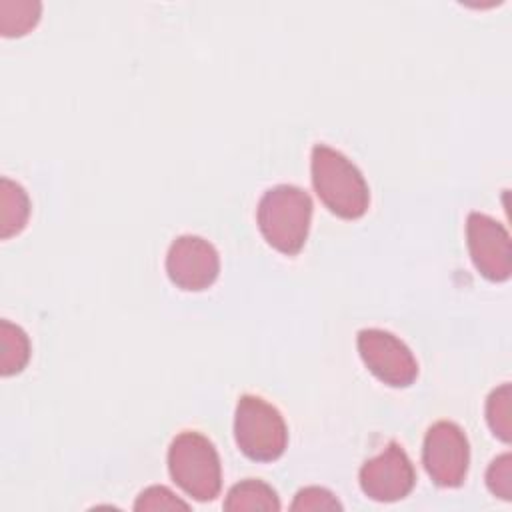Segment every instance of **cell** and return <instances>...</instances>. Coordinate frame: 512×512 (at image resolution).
<instances>
[{"label": "cell", "instance_id": "6da1fadb", "mask_svg": "<svg viewBox=\"0 0 512 512\" xmlns=\"http://www.w3.org/2000/svg\"><path fill=\"white\" fill-rule=\"evenodd\" d=\"M310 170L314 190L332 214L344 220H356L366 214L370 190L350 158L326 144H316L312 148Z\"/></svg>", "mask_w": 512, "mask_h": 512}, {"label": "cell", "instance_id": "7a4b0ae2", "mask_svg": "<svg viewBox=\"0 0 512 512\" xmlns=\"http://www.w3.org/2000/svg\"><path fill=\"white\" fill-rule=\"evenodd\" d=\"M258 228L264 240L282 254L294 256L302 250L310 220L312 198L294 184H276L268 188L256 208Z\"/></svg>", "mask_w": 512, "mask_h": 512}, {"label": "cell", "instance_id": "3957f363", "mask_svg": "<svg viewBox=\"0 0 512 512\" xmlns=\"http://www.w3.org/2000/svg\"><path fill=\"white\" fill-rule=\"evenodd\" d=\"M172 480L194 500L210 502L222 488V468L214 444L196 430L174 436L168 448Z\"/></svg>", "mask_w": 512, "mask_h": 512}, {"label": "cell", "instance_id": "277c9868", "mask_svg": "<svg viewBox=\"0 0 512 512\" xmlns=\"http://www.w3.org/2000/svg\"><path fill=\"white\" fill-rule=\"evenodd\" d=\"M234 440L250 460L272 462L286 450L288 428L276 406L260 396L242 394L234 412Z\"/></svg>", "mask_w": 512, "mask_h": 512}, {"label": "cell", "instance_id": "5b68a950", "mask_svg": "<svg viewBox=\"0 0 512 512\" xmlns=\"http://www.w3.org/2000/svg\"><path fill=\"white\" fill-rule=\"evenodd\" d=\"M422 462L434 484L442 488L460 486L470 464V446L464 430L450 420L434 422L424 436Z\"/></svg>", "mask_w": 512, "mask_h": 512}, {"label": "cell", "instance_id": "8992f818", "mask_svg": "<svg viewBox=\"0 0 512 512\" xmlns=\"http://www.w3.org/2000/svg\"><path fill=\"white\" fill-rule=\"evenodd\" d=\"M356 346L366 368L384 384L406 388L416 380L418 362L396 334L382 328H362Z\"/></svg>", "mask_w": 512, "mask_h": 512}, {"label": "cell", "instance_id": "52a82bcc", "mask_svg": "<svg viewBox=\"0 0 512 512\" xmlns=\"http://www.w3.org/2000/svg\"><path fill=\"white\" fill-rule=\"evenodd\" d=\"M220 272V256L212 242L196 234H182L172 240L166 252V274L182 290L198 292L208 288Z\"/></svg>", "mask_w": 512, "mask_h": 512}, {"label": "cell", "instance_id": "ba28073f", "mask_svg": "<svg viewBox=\"0 0 512 512\" xmlns=\"http://www.w3.org/2000/svg\"><path fill=\"white\" fill-rule=\"evenodd\" d=\"M360 488L376 502H396L410 494L416 484V470L406 450L398 442H388L386 448L366 460L360 468Z\"/></svg>", "mask_w": 512, "mask_h": 512}, {"label": "cell", "instance_id": "9c48e42d", "mask_svg": "<svg viewBox=\"0 0 512 512\" xmlns=\"http://www.w3.org/2000/svg\"><path fill=\"white\" fill-rule=\"evenodd\" d=\"M466 244L476 270L492 280L504 282L512 270V248L510 234L488 214L470 212L466 220Z\"/></svg>", "mask_w": 512, "mask_h": 512}, {"label": "cell", "instance_id": "30bf717a", "mask_svg": "<svg viewBox=\"0 0 512 512\" xmlns=\"http://www.w3.org/2000/svg\"><path fill=\"white\" fill-rule=\"evenodd\" d=\"M226 512H278L280 500L272 486L258 478H246L234 484L224 500Z\"/></svg>", "mask_w": 512, "mask_h": 512}, {"label": "cell", "instance_id": "8fae6325", "mask_svg": "<svg viewBox=\"0 0 512 512\" xmlns=\"http://www.w3.org/2000/svg\"><path fill=\"white\" fill-rule=\"evenodd\" d=\"M30 218V198L26 190L10 180L0 178V238L20 234Z\"/></svg>", "mask_w": 512, "mask_h": 512}, {"label": "cell", "instance_id": "7c38bea8", "mask_svg": "<svg viewBox=\"0 0 512 512\" xmlns=\"http://www.w3.org/2000/svg\"><path fill=\"white\" fill-rule=\"evenodd\" d=\"M30 360L28 334L10 320H0V374H18Z\"/></svg>", "mask_w": 512, "mask_h": 512}, {"label": "cell", "instance_id": "4fadbf2b", "mask_svg": "<svg viewBox=\"0 0 512 512\" xmlns=\"http://www.w3.org/2000/svg\"><path fill=\"white\" fill-rule=\"evenodd\" d=\"M42 4L38 0H0L2 36H24L40 20Z\"/></svg>", "mask_w": 512, "mask_h": 512}, {"label": "cell", "instance_id": "5bb4252c", "mask_svg": "<svg viewBox=\"0 0 512 512\" xmlns=\"http://www.w3.org/2000/svg\"><path fill=\"white\" fill-rule=\"evenodd\" d=\"M512 388L508 382L494 388L486 398V422L502 442L512 438Z\"/></svg>", "mask_w": 512, "mask_h": 512}, {"label": "cell", "instance_id": "9a60e30c", "mask_svg": "<svg viewBox=\"0 0 512 512\" xmlns=\"http://www.w3.org/2000/svg\"><path fill=\"white\" fill-rule=\"evenodd\" d=\"M136 512H156V510H190V504L180 500L170 488L166 486H148L144 488L134 506H132Z\"/></svg>", "mask_w": 512, "mask_h": 512}, {"label": "cell", "instance_id": "2e32d148", "mask_svg": "<svg viewBox=\"0 0 512 512\" xmlns=\"http://www.w3.org/2000/svg\"><path fill=\"white\" fill-rule=\"evenodd\" d=\"M292 512H322V510H342L340 500L322 486H306L296 492L290 504Z\"/></svg>", "mask_w": 512, "mask_h": 512}, {"label": "cell", "instance_id": "e0dca14e", "mask_svg": "<svg viewBox=\"0 0 512 512\" xmlns=\"http://www.w3.org/2000/svg\"><path fill=\"white\" fill-rule=\"evenodd\" d=\"M486 486L494 496H498L506 502L512 498V456H510V452H504L490 462V466L486 470Z\"/></svg>", "mask_w": 512, "mask_h": 512}]
</instances>
